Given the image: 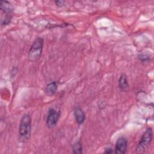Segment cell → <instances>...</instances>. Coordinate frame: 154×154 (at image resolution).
<instances>
[{
  "instance_id": "1",
  "label": "cell",
  "mask_w": 154,
  "mask_h": 154,
  "mask_svg": "<svg viewBox=\"0 0 154 154\" xmlns=\"http://www.w3.org/2000/svg\"><path fill=\"white\" fill-rule=\"evenodd\" d=\"M31 133V117L28 114H24L20 122L18 131L19 140L25 143L29 140Z\"/></svg>"
},
{
  "instance_id": "2",
  "label": "cell",
  "mask_w": 154,
  "mask_h": 154,
  "mask_svg": "<svg viewBox=\"0 0 154 154\" xmlns=\"http://www.w3.org/2000/svg\"><path fill=\"white\" fill-rule=\"evenodd\" d=\"M44 40L42 37L36 38L32 42L28 51V58L31 62L38 61L42 54Z\"/></svg>"
},
{
  "instance_id": "3",
  "label": "cell",
  "mask_w": 154,
  "mask_h": 154,
  "mask_svg": "<svg viewBox=\"0 0 154 154\" xmlns=\"http://www.w3.org/2000/svg\"><path fill=\"white\" fill-rule=\"evenodd\" d=\"M153 138V132L150 128H148L141 136L135 149V153L144 152L150 146Z\"/></svg>"
},
{
  "instance_id": "4",
  "label": "cell",
  "mask_w": 154,
  "mask_h": 154,
  "mask_svg": "<svg viewBox=\"0 0 154 154\" xmlns=\"http://www.w3.org/2000/svg\"><path fill=\"white\" fill-rule=\"evenodd\" d=\"M0 10L4 14V16H1V25H8L11 20L13 14V7L12 4L7 1H0Z\"/></svg>"
},
{
  "instance_id": "5",
  "label": "cell",
  "mask_w": 154,
  "mask_h": 154,
  "mask_svg": "<svg viewBox=\"0 0 154 154\" xmlns=\"http://www.w3.org/2000/svg\"><path fill=\"white\" fill-rule=\"evenodd\" d=\"M60 117V112L51 108L48 111V114L46 117V125L49 128H54L58 121Z\"/></svg>"
},
{
  "instance_id": "6",
  "label": "cell",
  "mask_w": 154,
  "mask_h": 154,
  "mask_svg": "<svg viewBox=\"0 0 154 154\" xmlns=\"http://www.w3.org/2000/svg\"><path fill=\"white\" fill-rule=\"evenodd\" d=\"M128 147V141L124 137L118 138L116 141L114 152L117 154H123L126 152Z\"/></svg>"
},
{
  "instance_id": "7",
  "label": "cell",
  "mask_w": 154,
  "mask_h": 154,
  "mask_svg": "<svg viewBox=\"0 0 154 154\" xmlns=\"http://www.w3.org/2000/svg\"><path fill=\"white\" fill-rule=\"evenodd\" d=\"M74 117L76 123L78 125H82L85 120V114L81 108L78 106L74 109Z\"/></svg>"
},
{
  "instance_id": "8",
  "label": "cell",
  "mask_w": 154,
  "mask_h": 154,
  "mask_svg": "<svg viewBox=\"0 0 154 154\" xmlns=\"http://www.w3.org/2000/svg\"><path fill=\"white\" fill-rule=\"evenodd\" d=\"M57 90V83L54 81L48 84L45 89V92L48 96H53L55 94Z\"/></svg>"
},
{
  "instance_id": "9",
  "label": "cell",
  "mask_w": 154,
  "mask_h": 154,
  "mask_svg": "<svg viewBox=\"0 0 154 154\" xmlns=\"http://www.w3.org/2000/svg\"><path fill=\"white\" fill-rule=\"evenodd\" d=\"M119 87L122 90H126L129 87L128 78L126 75L122 74L119 79Z\"/></svg>"
},
{
  "instance_id": "10",
  "label": "cell",
  "mask_w": 154,
  "mask_h": 154,
  "mask_svg": "<svg viewBox=\"0 0 154 154\" xmlns=\"http://www.w3.org/2000/svg\"><path fill=\"white\" fill-rule=\"evenodd\" d=\"M73 153L75 154H81L82 153V145L80 141H76L72 146Z\"/></svg>"
},
{
  "instance_id": "11",
  "label": "cell",
  "mask_w": 154,
  "mask_h": 154,
  "mask_svg": "<svg viewBox=\"0 0 154 154\" xmlns=\"http://www.w3.org/2000/svg\"><path fill=\"white\" fill-rule=\"evenodd\" d=\"M65 2H66L64 0H56V1H55V5L58 7H60L64 6V4H65Z\"/></svg>"
},
{
  "instance_id": "12",
  "label": "cell",
  "mask_w": 154,
  "mask_h": 154,
  "mask_svg": "<svg viewBox=\"0 0 154 154\" xmlns=\"http://www.w3.org/2000/svg\"><path fill=\"white\" fill-rule=\"evenodd\" d=\"M113 152H114L113 150L110 147H108V148L105 149V152H104V153H113Z\"/></svg>"
}]
</instances>
